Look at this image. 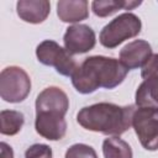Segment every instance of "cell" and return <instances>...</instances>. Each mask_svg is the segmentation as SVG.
Here are the masks:
<instances>
[{
    "label": "cell",
    "instance_id": "1",
    "mask_svg": "<svg viewBox=\"0 0 158 158\" xmlns=\"http://www.w3.org/2000/svg\"><path fill=\"white\" fill-rule=\"evenodd\" d=\"M127 72L128 69L118 59L105 56H91L78 65L70 78L78 93L91 94L99 88H116L125 80Z\"/></svg>",
    "mask_w": 158,
    "mask_h": 158
},
{
    "label": "cell",
    "instance_id": "2",
    "mask_svg": "<svg viewBox=\"0 0 158 158\" xmlns=\"http://www.w3.org/2000/svg\"><path fill=\"white\" fill-rule=\"evenodd\" d=\"M135 111L133 105L118 106L112 102H98L83 107L77 115V121L88 131L118 137L132 126Z\"/></svg>",
    "mask_w": 158,
    "mask_h": 158
},
{
    "label": "cell",
    "instance_id": "3",
    "mask_svg": "<svg viewBox=\"0 0 158 158\" xmlns=\"http://www.w3.org/2000/svg\"><path fill=\"white\" fill-rule=\"evenodd\" d=\"M142 22L139 17L132 12H123L105 25L100 32V43L109 48H116L123 41L139 35Z\"/></svg>",
    "mask_w": 158,
    "mask_h": 158
},
{
    "label": "cell",
    "instance_id": "4",
    "mask_svg": "<svg viewBox=\"0 0 158 158\" xmlns=\"http://www.w3.org/2000/svg\"><path fill=\"white\" fill-rule=\"evenodd\" d=\"M31 91V79L20 67L10 65L0 73V96L4 101L16 104L23 101Z\"/></svg>",
    "mask_w": 158,
    "mask_h": 158
},
{
    "label": "cell",
    "instance_id": "5",
    "mask_svg": "<svg viewBox=\"0 0 158 158\" xmlns=\"http://www.w3.org/2000/svg\"><path fill=\"white\" fill-rule=\"evenodd\" d=\"M36 57L40 63L53 67L59 74L64 77H72L78 68V63L73 56L52 40H44L37 46Z\"/></svg>",
    "mask_w": 158,
    "mask_h": 158
},
{
    "label": "cell",
    "instance_id": "6",
    "mask_svg": "<svg viewBox=\"0 0 158 158\" xmlns=\"http://www.w3.org/2000/svg\"><path fill=\"white\" fill-rule=\"evenodd\" d=\"M132 127L144 149H158V109L138 107L132 117Z\"/></svg>",
    "mask_w": 158,
    "mask_h": 158
},
{
    "label": "cell",
    "instance_id": "7",
    "mask_svg": "<svg viewBox=\"0 0 158 158\" xmlns=\"http://www.w3.org/2000/svg\"><path fill=\"white\" fill-rule=\"evenodd\" d=\"M64 48L73 54H81L91 51L96 43L95 32L91 27L84 23L72 25L67 28L64 37Z\"/></svg>",
    "mask_w": 158,
    "mask_h": 158
},
{
    "label": "cell",
    "instance_id": "8",
    "mask_svg": "<svg viewBox=\"0 0 158 158\" xmlns=\"http://www.w3.org/2000/svg\"><path fill=\"white\" fill-rule=\"evenodd\" d=\"M68 109H69V99L60 88L48 86L37 95L36 114L54 112L64 116Z\"/></svg>",
    "mask_w": 158,
    "mask_h": 158
},
{
    "label": "cell",
    "instance_id": "9",
    "mask_svg": "<svg viewBox=\"0 0 158 158\" xmlns=\"http://www.w3.org/2000/svg\"><path fill=\"white\" fill-rule=\"evenodd\" d=\"M36 132L46 139L59 141L65 136L67 122L63 115L54 112H40L36 114L35 121Z\"/></svg>",
    "mask_w": 158,
    "mask_h": 158
},
{
    "label": "cell",
    "instance_id": "10",
    "mask_svg": "<svg viewBox=\"0 0 158 158\" xmlns=\"http://www.w3.org/2000/svg\"><path fill=\"white\" fill-rule=\"evenodd\" d=\"M152 47L144 40H135L127 43L120 51V60L121 63L130 70L136 68H142V65L147 62V59L152 56Z\"/></svg>",
    "mask_w": 158,
    "mask_h": 158
},
{
    "label": "cell",
    "instance_id": "11",
    "mask_svg": "<svg viewBox=\"0 0 158 158\" xmlns=\"http://www.w3.org/2000/svg\"><path fill=\"white\" fill-rule=\"evenodd\" d=\"M19 17L28 23L43 22L51 11V4L47 0H20L16 4Z\"/></svg>",
    "mask_w": 158,
    "mask_h": 158
},
{
    "label": "cell",
    "instance_id": "12",
    "mask_svg": "<svg viewBox=\"0 0 158 158\" xmlns=\"http://www.w3.org/2000/svg\"><path fill=\"white\" fill-rule=\"evenodd\" d=\"M57 15L63 22H80L89 17V4L85 0H60L57 2Z\"/></svg>",
    "mask_w": 158,
    "mask_h": 158
},
{
    "label": "cell",
    "instance_id": "13",
    "mask_svg": "<svg viewBox=\"0 0 158 158\" xmlns=\"http://www.w3.org/2000/svg\"><path fill=\"white\" fill-rule=\"evenodd\" d=\"M137 107L158 109V75L144 79L136 90L135 95Z\"/></svg>",
    "mask_w": 158,
    "mask_h": 158
},
{
    "label": "cell",
    "instance_id": "14",
    "mask_svg": "<svg viewBox=\"0 0 158 158\" xmlns=\"http://www.w3.org/2000/svg\"><path fill=\"white\" fill-rule=\"evenodd\" d=\"M142 1H132V0H96L91 2L93 12L99 17H107L115 14L118 10H132L139 6Z\"/></svg>",
    "mask_w": 158,
    "mask_h": 158
},
{
    "label": "cell",
    "instance_id": "15",
    "mask_svg": "<svg viewBox=\"0 0 158 158\" xmlns=\"http://www.w3.org/2000/svg\"><path fill=\"white\" fill-rule=\"evenodd\" d=\"M102 153L105 158H133L130 144L117 136L104 139Z\"/></svg>",
    "mask_w": 158,
    "mask_h": 158
},
{
    "label": "cell",
    "instance_id": "16",
    "mask_svg": "<svg viewBox=\"0 0 158 158\" xmlns=\"http://www.w3.org/2000/svg\"><path fill=\"white\" fill-rule=\"evenodd\" d=\"M25 116L16 110H2L0 112V132L1 135L14 136L22 128Z\"/></svg>",
    "mask_w": 158,
    "mask_h": 158
},
{
    "label": "cell",
    "instance_id": "17",
    "mask_svg": "<svg viewBox=\"0 0 158 158\" xmlns=\"http://www.w3.org/2000/svg\"><path fill=\"white\" fill-rule=\"evenodd\" d=\"M64 158H98V154L93 147L84 143H75L67 149Z\"/></svg>",
    "mask_w": 158,
    "mask_h": 158
},
{
    "label": "cell",
    "instance_id": "18",
    "mask_svg": "<svg viewBox=\"0 0 158 158\" xmlns=\"http://www.w3.org/2000/svg\"><path fill=\"white\" fill-rule=\"evenodd\" d=\"M25 158H52V149L43 143H35L25 152Z\"/></svg>",
    "mask_w": 158,
    "mask_h": 158
},
{
    "label": "cell",
    "instance_id": "19",
    "mask_svg": "<svg viewBox=\"0 0 158 158\" xmlns=\"http://www.w3.org/2000/svg\"><path fill=\"white\" fill-rule=\"evenodd\" d=\"M156 75H158V53L152 54L141 69V77L143 79H148Z\"/></svg>",
    "mask_w": 158,
    "mask_h": 158
},
{
    "label": "cell",
    "instance_id": "20",
    "mask_svg": "<svg viewBox=\"0 0 158 158\" xmlns=\"http://www.w3.org/2000/svg\"><path fill=\"white\" fill-rule=\"evenodd\" d=\"M0 147H1V158H14V151L7 143L1 142Z\"/></svg>",
    "mask_w": 158,
    "mask_h": 158
}]
</instances>
